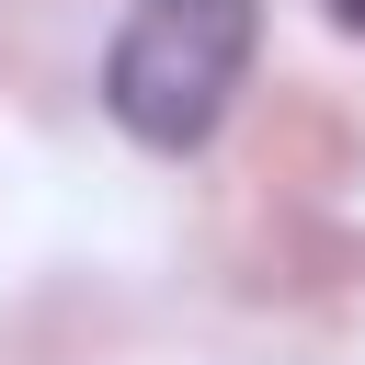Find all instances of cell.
Segmentation results:
<instances>
[{"mask_svg": "<svg viewBox=\"0 0 365 365\" xmlns=\"http://www.w3.org/2000/svg\"><path fill=\"white\" fill-rule=\"evenodd\" d=\"M262 0H137L103 46V103L137 148H205L251 80Z\"/></svg>", "mask_w": 365, "mask_h": 365, "instance_id": "1", "label": "cell"}, {"mask_svg": "<svg viewBox=\"0 0 365 365\" xmlns=\"http://www.w3.org/2000/svg\"><path fill=\"white\" fill-rule=\"evenodd\" d=\"M331 23H342V34H365V0H331Z\"/></svg>", "mask_w": 365, "mask_h": 365, "instance_id": "2", "label": "cell"}]
</instances>
